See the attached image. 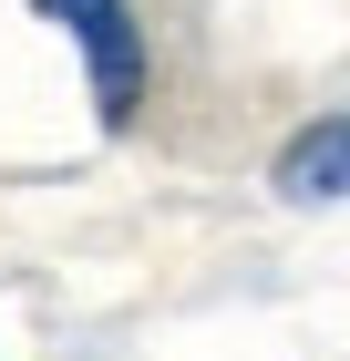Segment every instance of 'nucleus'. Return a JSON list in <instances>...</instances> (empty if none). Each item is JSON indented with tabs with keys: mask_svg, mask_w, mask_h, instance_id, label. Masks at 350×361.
<instances>
[{
	"mask_svg": "<svg viewBox=\"0 0 350 361\" xmlns=\"http://www.w3.org/2000/svg\"><path fill=\"white\" fill-rule=\"evenodd\" d=\"M278 196L289 207H320V196H350V114H320L278 145Z\"/></svg>",
	"mask_w": 350,
	"mask_h": 361,
	"instance_id": "2",
	"label": "nucleus"
},
{
	"mask_svg": "<svg viewBox=\"0 0 350 361\" xmlns=\"http://www.w3.org/2000/svg\"><path fill=\"white\" fill-rule=\"evenodd\" d=\"M42 21H62L82 42V62H93V114L104 124H135L144 104V31L124 0H42Z\"/></svg>",
	"mask_w": 350,
	"mask_h": 361,
	"instance_id": "1",
	"label": "nucleus"
}]
</instances>
